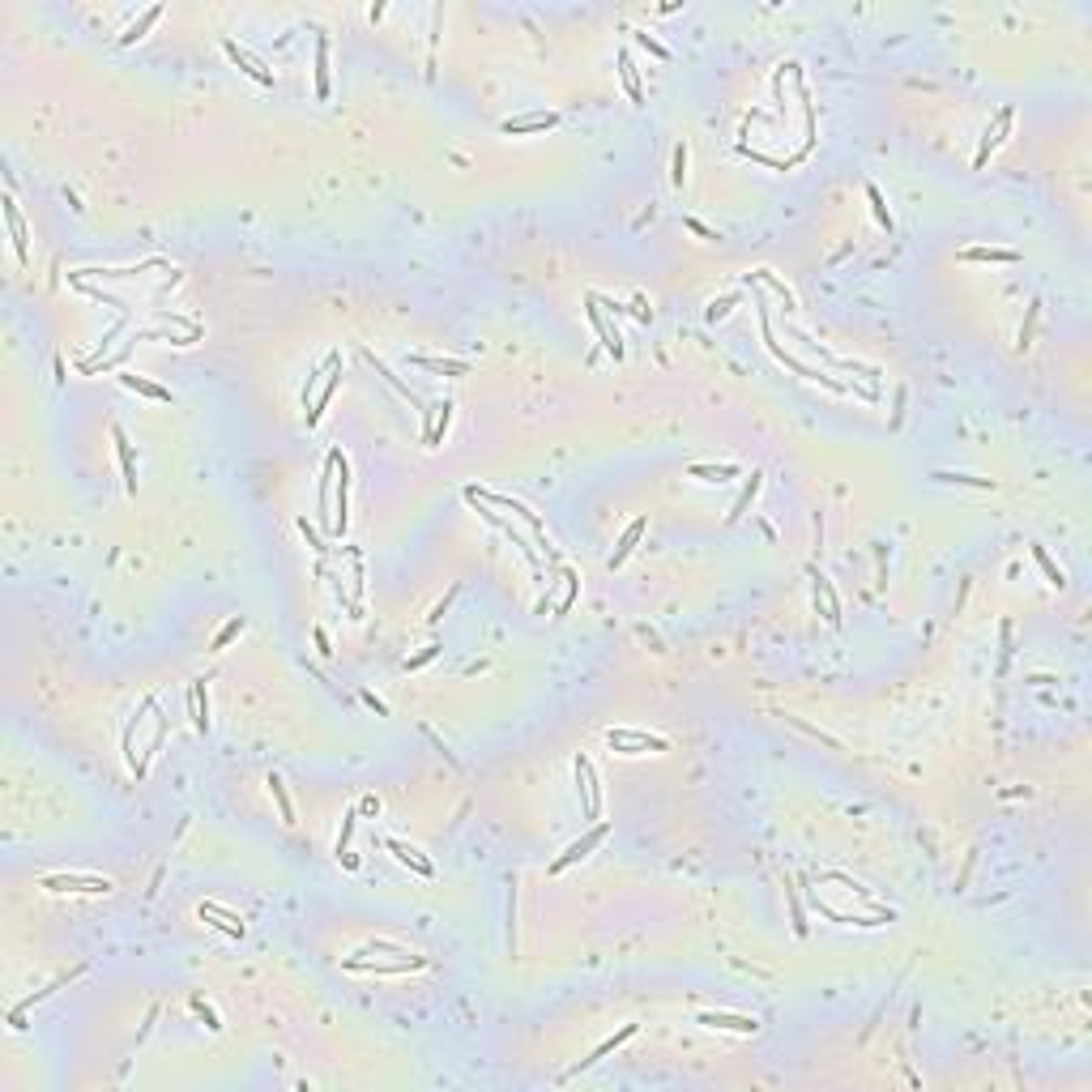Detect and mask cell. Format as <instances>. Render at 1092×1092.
<instances>
[{
	"label": "cell",
	"mask_w": 1092,
	"mask_h": 1092,
	"mask_svg": "<svg viewBox=\"0 0 1092 1092\" xmlns=\"http://www.w3.org/2000/svg\"><path fill=\"white\" fill-rule=\"evenodd\" d=\"M465 500H478V504H491V508H508V512H517V517L529 525V533L538 538V546H542L546 555H551V538H546V529H542L538 512H529L521 500H512V495H495V491H483V487H465Z\"/></svg>",
	"instance_id": "obj_1"
},
{
	"label": "cell",
	"mask_w": 1092,
	"mask_h": 1092,
	"mask_svg": "<svg viewBox=\"0 0 1092 1092\" xmlns=\"http://www.w3.org/2000/svg\"><path fill=\"white\" fill-rule=\"evenodd\" d=\"M606 742L619 751V756H645V751H670V742L661 734H649V730H628V725H614L606 730Z\"/></svg>",
	"instance_id": "obj_2"
},
{
	"label": "cell",
	"mask_w": 1092,
	"mask_h": 1092,
	"mask_svg": "<svg viewBox=\"0 0 1092 1092\" xmlns=\"http://www.w3.org/2000/svg\"><path fill=\"white\" fill-rule=\"evenodd\" d=\"M47 892H82V897H107L115 892V883L107 875H43Z\"/></svg>",
	"instance_id": "obj_3"
},
{
	"label": "cell",
	"mask_w": 1092,
	"mask_h": 1092,
	"mask_svg": "<svg viewBox=\"0 0 1092 1092\" xmlns=\"http://www.w3.org/2000/svg\"><path fill=\"white\" fill-rule=\"evenodd\" d=\"M572 773H576V794H581L585 819H597V815H602V790H597V773H593L589 756H576V760H572Z\"/></svg>",
	"instance_id": "obj_4"
},
{
	"label": "cell",
	"mask_w": 1092,
	"mask_h": 1092,
	"mask_svg": "<svg viewBox=\"0 0 1092 1092\" xmlns=\"http://www.w3.org/2000/svg\"><path fill=\"white\" fill-rule=\"evenodd\" d=\"M764 346L773 351V359H777V363H785V367H790V372H798L802 380H815V384H824V388H832V393H845V388H849V384H841V380H832V376H819V372H815V367H806L802 359L785 355V351L777 346V341H773V329H768V312H764Z\"/></svg>",
	"instance_id": "obj_5"
},
{
	"label": "cell",
	"mask_w": 1092,
	"mask_h": 1092,
	"mask_svg": "<svg viewBox=\"0 0 1092 1092\" xmlns=\"http://www.w3.org/2000/svg\"><path fill=\"white\" fill-rule=\"evenodd\" d=\"M696 1024L717 1029V1033H738V1037H756L760 1033V1020L756 1015H738V1011H700Z\"/></svg>",
	"instance_id": "obj_6"
},
{
	"label": "cell",
	"mask_w": 1092,
	"mask_h": 1092,
	"mask_svg": "<svg viewBox=\"0 0 1092 1092\" xmlns=\"http://www.w3.org/2000/svg\"><path fill=\"white\" fill-rule=\"evenodd\" d=\"M351 529V465L337 457V483H333V533L341 538Z\"/></svg>",
	"instance_id": "obj_7"
},
{
	"label": "cell",
	"mask_w": 1092,
	"mask_h": 1092,
	"mask_svg": "<svg viewBox=\"0 0 1092 1092\" xmlns=\"http://www.w3.org/2000/svg\"><path fill=\"white\" fill-rule=\"evenodd\" d=\"M606 832H610L606 824H593V828H589V832H585L581 841H572V845H568V849H564V854H559V858L551 862V866H546V875H559V870H568L572 862L589 858V854H593V849H597V845L606 841Z\"/></svg>",
	"instance_id": "obj_8"
},
{
	"label": "cell",
	"mask_w": 1092,
	"mask_h": 1092,
	"mask_svg": "<svg viewBox=\"0 0 1092 1092\" xmlns=\"http://www.w3.org/2000/svg\"><path fill=\"white\" fill-rule=\"evenodd\" d=\"M222 51L231 56V64L239 68V73H248L252 82H260V86H273V68L260 60V56H252L248 47H239L235 39H222Z\"/></svg>",
	"instance_id": "obj_9"
},
{
	"label": "cell",
	"mask_w": 1092,
	"mask_h": 1092,
	"mask_svg": "<svg viewBox=\"0 0 1092 1092\" xmlns=\"http://www.w3.org/2000/svg\"><path fill=\"white\" fill-rule=\"evenodd\" d=\"M431 961L427 956H401V961H393V965H372V961H341V969L346 973H372V977H384V973H415V969H427Z\"/></svg>",
	"instance_id": "obj_10"
},
{
	"label": "cell",
	"mask_w": 1092,
	"mask_h": 1092,
	"mask_svg": "<svg viewBox=\"0 0 1092 1092\" xmlns=\"http://www.w3.org/2000/svg\"><path fill=\"white\" fill-rule=\"evenodd\" d=\"M469 504L478 508V517H483V521H487L491 529H500V533H504V538H508L512 546H521V551H525V559H529V568H533V576H542V564H538V546H529V538H525V533H517V529H512V521H504V517L487 512V508L478 504V500H469Z\"/></svg>",
	"instance_id": "obj_11"
},
{
	"label": "cell",
	"mask_w": 1092,
	"mask_h": 1092,
	"mask_svg": "<svg viewBox=\"0 0 1092 1092\" xmlns=\"http://www.w3.org/2000/svg\"><path fill=\"white\" fill-rule=\"evenodd\" d=\"M196 918H201V922H210V926H214V930H222V934H231V939H244V934H248L244 918H239L235 909H227V905H214V901L196 905Z\"/></svg>",
	"instance_id": "obj_12"
},
{
	"label": "cell",
	"mask_w": 1092,
	"mask_h": 1092,
	"mask_svg": "<svg viewBox=\"0 0 1092 1092\" xmlns=\"http://www.w3.org/2000/svg\"><path fill=\"white\" fill-rule=\"evenodd\" d=\"M585 316H589V324H593L597 341L606 346V355H610L614 363H619V359H624V337H619V329H610V324H606V316H602V308H597V299H593V295L585 299Z\"/></svg>",
	"instance_id": "obj_13"
},
{
	"label": "cell",
	"mask_w": 1092,
	"mask_h": 1092,
	"mask_svg": "<svg viewBox=\"0 0 1092 1092\" xmlns=\"http://www.w3.org/2000/svg\"><path fill=\"white\" fill-rule=\"evenodd\" d=\"M188 717L196 725V734H210L214 721H210V678H192L188 688Z\"/></svg>",
	"instance_id": "obj_14"
},
{
	"label": "cell",
	"mask_w": 1092,
	"mask_h": 1092,
	"mask_svg": "<svg viewBox=\"0 0 1092 1092\" xmlns=\"http://www.w3.org/2000/svg\"><path fill=\"white\" fill-rule=\"evenodd\" d=\"M78 977H82V969H73V973H64V977H56V982H51V986H43V990H35V994H26V998H22V1003H18V1007H13V1011H9V1024H13V1029H26V1024H22V1020H26V1011H30V1007H35V1003H43V998H51V994H56V990H64V986H73V982H78Z\"/></svg>",
	"instance_id": "obj_15"
},
{
	"label": "cell",
	"mask_w": 1092,
	"mask_h": 1092,
	"mask_svg": "<svg viewBox=\"0 0 1092 1092\" xmlns=\"http://www.w3.org/2000/svg\"><path fill=\"white\" fill-rule=\"evenodd\" d=\"M555 124H559L555 111H529V115H512V120H504L500 132H504V136H525V132H546V128H555Z\"/></svg>",
	"instance_id": "obj_16"
},
{
	"label": "cell",
	"mask_w": 1092,
	"mask_h": 1092,
	"mask_svg": "<svg viewBox=\"0 0 1092 1092\" xmlns=\"http://www.w3.org/2000/svg\"><path fill=\"white\" fill-rule=\"evenodd\" d=\"M1011 120H1015V107H1003L998 115H994V124L986 128V136H982V150H977V167H986V158H990V150H998L1003 142H1007V132H1011Z\"/></svg>",
	"instance_id": "obj_17"
},
{
	"label": "cell",
	"mask_w": 1092,
	"mask_h": 1092,
	"mask_svg": "<svg viewBox=\"0 0 1092 1092\" xmlns=\"http://www.w3.org/2000/svg\"><path fill=\"white\" fill-rule=\"evenodd\" d=\"M111 440H115V457H120V469H124V491L136 495V457H132V444H128L120 423H111Z\"/></svg>",
	"instance_id": "obj_18"
},
{
	"label": "cell",
	"mask_w": 1092,
	"mask_h": 1092,
	"mask_svg": "<svg viewBox=\"0 0 1092 1092\" xmlns=\"http://www.w3.org/2000/svg\"><path fill=\"white\" fill-rule=\"evenodd\" d=\"M384 845H388V849H393V858H397V862H401V866H410V870H415V875H423V879H431V875H436V866H431V858H423V854H419V849H415V845H405V841H397V837H388V841H384Z\"/></svg>",
	"instance_id": "obj_19"
},
{
	"label": "cell",
	"mask_w": 1092,
	"mask_h": 1092,
	"mask_svg": "<svg viewBox=\"0 0 1092 1092\" xmlns=\"http://www.w3.org/2000/svg\"><path fill=\"white\" fill-rule=\"evenodd\" d=\"M645 529H649V521H645V517H636V521H632V525H628V529H624V538H619V546H614V551H610V559H606V564H610V572H614V568H624V564H628V555H632V551H636V542H640V538H645Z\"/></svg>",
	"instance_id": "obj_20"
},
{
	"label": "cell",
	"mask_w": 1092,
	"mask_h": 1092,
	"mask_svg": "<svg viewBox=\"0 0 1092 1092\" xmlns=\"http://www.w3.org/2000/svg\"><path fill=\"white\" fill-rule=\"evenodd\" d=\"M632 1037H636V1024H624V1029H619V1033H614V1037H606V1041H602V1046H597V1050H593V1054H589V1058H581V1063H576V1067H572V1071H568V1079H572V1075H581V1071H589V1067H593V1063H597V1058H606V1054H614V1050H619V1046H624V1041H632Z\"/></svg>",
	"instance_id": "obj_21"
},
{
	"label": "cell",
	"mask_w": 1092,
	"mask_h": 1092,
	"mask_svg": "<svg viewBox=\"0 0 1092 1092\" xmlns=\"http://www.w3.org/2000/svg\"><path fill=\"white\" fill-rule=\"evenodd\" d=\"M811 581H815V597H824V619H828V628H841V602H837L832 581L819 572V568H811Z\"/></svg>",
	"instance_id": "obj_22"
},
{
	"label": "cell",
	"mask_w": 1092,
	"mask_h": 1092,
	"mask_svg": "<svg viewBox=\"0 0 1092 1092\" xmlns=\"http://www.w3.org/2000/svg\"><path fill=\"white\" fill-rule=\"evenodd\" d=\"M5 222H9V235H13V252H18V260L26 265V256H30V235H26V222H22V214H18L13 196H5Z\"/></svg>",
	"instance_id": "obj_23"
},
{
	"label": "cell",
	"mask_w": 1092,
	"mask_h": 1092,
	"mask_svg": "<svg viewBox=\"0 0 1092 1092\" xmlns=\"http://www.w3.org/2000/svg\"><path fill=\"white\" fill-rule=\"evenodd\" d=\"M760 487H764V474H760V469H751L747 487L738 491V500H734V504H730V512H725V521H730V525H738V521L747 517V508H751V500L760 495Z\"/></svg>",
	"instance_id": "obj_24"
},
{
	"label": "cell",
	"mask_w": 1092,
	"mask_h": 1092,
	"mask_svg": "<svg viewBox=\"0 0 1092 1092\" xmlns=\"http://www.w3.org/2000/svg\"><path fill=\"white\" fill-rule=\"evenodd\" d=\"M337 384H341V359H337V363L329 367V376H324V384H320V393H316V405L308 410V427H316V423H320V415H324V405L333 401Z\"/></svg>",
	"instance_id": "obj_25"
},
{
	"label": "cell",
	"mask_w": 1092,
	"mask_h": 1092,
	"mask_svg": "<svg viewBox=\"0 0 1092 1092\" xmlns=\"http://www.w3.org/2000/svg\"><path fill=\"white\" fill-rule=\"evenodd\" d=\"M688 474L692 478H700V483H730V478H742V469L734 465V461H721V465H704V461H696V465H688Z\"/></svg>",
	"instance_id": "obj_26"
},
{
	"label": "cell",
	"mask_w": 1092,
	"mask_h": 1092,
	"mask_svg": "<svg viewBox=\"0 0 1092 1092\" xmlns=\"http://www.w3.org/2000/svg\"><path fill=\"white\" fill-rule=\"evenodd\" d=\"M619 82H624L628 99H632V103L640 107V103H645V86H640V68H636L632 51H619Z\"/></svg>",
	"instance_id": "obj_27"
},
{
	"label": "cell",
	"mask_w": 1092,
	"mask_h": 1092,
	"mask_svg": "<svg viewBox=\"0 0 1092 1092\" xmlns=\"http://www.w3.org/2000/svg\"><path fill=\"white\" fill-rule=\"evenodd\" d=\"M410 363L423 367V372H436V376H469V363L465 359H431V355H410Z\"/></svg>",
	"instance_id": "obj_28"
},
{
	"label": "cell",
	"mask_w": 1092,
	"mask_h": 1092,
	"mask_svg": "<svg viewBox=\"0 0 1092 1092\" xmlns=\"http://www.w3.org/2000/svg\"><path fill=\"white\" fill-rule=\"evenodd\" d=\"M961 260H969V265H1015L1020 260V252H1011V248H965L961 252Z\"/></svg>",
	"instance_id": "obj_29"
},
{
	"label": "cell",
	"mask_w": 1092,
	"mask_h": 1092,
	"mask_svg": "<svg viewBox=\"0 0 1092 1092\" xmlns=\"http://www.w3.org/2000/svg\"><path fill=\"white\" fill-rule=\"evenodd\" d=\"M120 384L124 388H132V393H142V397H150V401H171V388H163V384H154V380H146V376H132V372H120Z\"/></svg>",
	"instance_id": "obj_30"
},
{
	"label": "cell",
	"mask_w": 1092,
	"mask_h": 1092,
	"mask_svg": "<svg viewBox=\"0 0 1092 1092\" xmlns=\"http://www.w3.org/2000/svg\"><path fill=\"white\" fill-rule=\"evenodd\" d=\"M269 794H273V802H278V815H282V824H295V802H291V794H286V781L278 777V773H269Z\"/></svg>",
	"instance_id": "obj_31"
},
{
	"label": "cell",
	"mask_w": 1092,
	"mask_h": 1092,
	"mask_svg": "<svg viewBox=\"0 0 1092 1092\" xmlns=\"http://www.w3.org/2000/svg\"><path fill=\"white\" fill-rule=\"evenodd\" d=\"M158 18H163V5H150V9L142 13V18H136V22H132V26H128V30L120 35V47H132L136 39H142V35H146V30H150V26L158 22Z\"/></svg>",
	"instance_id": "obj_32"
},
{
	"label": "cell",
	"mask_w": 1092,
	"mask_h": 1092,
	"mask_svg": "<svg viewBox=\"0 0 1092 1092\" xmlns=\"http://www.w3.org/2000/svg\"><path fill=\"white\" fill-rule=\"evenodd\" d=\"M751 282L768 286V291H773V295L785 303V312H794V295H790V286H785V282H777V273H773V269H756V273H751Z\"/></svg>",
	"instance_id": "obj_33"
},
{
	"label": "cell",
	"mask_w": 1092,
	"mask_h": 1092,
	"mask_svg": "<svg viewBox=\"0 0 1092 1092\" xmlns=\"http://www.w3.org/2000/svg\"><path fill=\"white\" fill-rule=\"evenodd\" d=\"M866 201H870V214H875V222H879L887 235H892V227H897V222H892V210H887V201H883V192H879L875 184H866Z\"/></svg>",
	"instance_id": "obj_34"
},
{
	"label": "cell",
	"mask_w": 1092,
	"mask_h": 1092,
	"mask_svg": "<svg viewBox=\"0 0 1092 1092\" xmlns=\"http://www.w3.org/2000/svg\"><path fill=\"white\" fill-rule=\"evenodd\" d=\"M448 427H452V401L444 397V401H436V431H431L427 448H440V444H444V436H448Z\"/></svg>",
	"instance_id": "obj_35"
},
{
	"label": "cell",
	"mask_w": 1092,
	"mask_h": 1092,
	"mask_svg": "<svg viewBox=\"0 0 1092 1092\" xmlns=\"http://www.w3.org/2000/svg\"><path fill=\"white\" fill-rule=\"evenodd\" d=\"M316 99H329V39H316Z\"/></svg>",
	"instance_id": "obj_36"
},
{
	"label": "cell",
	"mask_w": 1092,
	"mask_h": 1092,
	"mask_svg": "<svg viewBox=\"0 0 1092 1092\" xmlns=\"http://www.w3.org/2000/svg\"><path fill=\"white\" fill-rule=\"evenodd\" d=\"M934 483H956V487H982V491H994V478H973V474H951V469H939L930 474Z\"/></svg>",
	"instance_id": "obj_37"
},
{
	"label": "cell",
	"mask_w": 1092,
	"mask_h": 1092,
	"mask_svg": "<svg viewBox=\"0 0 1092 1092\" xmlns=\"http://www.w3.org/2000/svg\"><path fill=\"white\" fill-rule=\"evenodd\" d=\"M244 628H248V619H244V614H235V619H227V624H222V632L210 640V649H214V653L231 649V640H239V636H244Z\"/></svg>",
	"instance_id": "obj_38"
},
{
	"label": "cell",
	"mask_w": 1092,
	"mask_h": 1092,
	"mask_svg": "<svg viewBox=\"0 0 1092 1092\" xmlns=\"http://www.w3.org/2000/svg\"><path fill=\"white\" fill-rule=\"evenodd\" d=\"M337 359H341V355H329V359H324V363H320V367H316V372L308 376V384H303V397H299V401H303V410H312V405H316V393H320V376H329V367H333Z\"/></svg>",
	"instance_id": "obj_39"
},
{
	"label": "cell",
	"mask_w": 1092,
	"mask_h": 1092,
	"mask_svg": "<svg viewBox=\"0 0 1092 1092\" xmlns=\"http://www.w3.org/2000/svg\"><path fill=\"white\" fill-rule=\"evenodd\" d=\"M1033 559H1037V568H1041V572H1046V581H1050V585H1054V589H1063V585H1067V576H1063V568H1058V564H1054V559H1050V551H1046V546H1037V542H1033Z\"/></svg>",
	"instance_id": "obj_40"
},
{
	"label": "cell",
	"mask_w": 1092,
	"mask_h": 1092,
	"mask_svg": "<svg viewBox=\"0 0 1092 1092\" xmlns=\"http://www.w3.org/2000/svg\"><path fill=\"white\" fill-rule=\"evenodd\" d=\"M785 901H790L794 934H798V939H806V909H802V901H798V892H794V879H790V875H785Z\"/></svg>",
	"instance_id": "obj_41"
},
{
	"label": "cell",
	"mask_w": 1092,
	"mask_h": 1092,
	"mask_svg": "<svg viewBox=\"0 0 1092 1092\" xmlns=\"http://www.w3.org/2000/svg\"><path fill=\"white\" fill-rule=\"evenodd\" d=\"M1037 316H1041V299H1033V303H1029V312H1024V324H1020V341H1015V346H1020V355H1024V351L1033 346V329H1037Z\"/></svg>",
	"instance_id": "obj_42"
},
{
	"label": "cell",
	"mask_w": 1092,
	"mask_h": 1092,
	"mask_svg": "<svg viewBox=\"0 0 1092 1092\" xmlns=\"http://www.w3.org/2000/svg\"><path fill=\"white\" fill-rule=\"evenodd\" d=\"M367 363H372V367H376V376H384V380H388V384H393V388H397V393H401V397L410 401V405H423V401H419L415 393H410V384H401V376H393V372H388V367H384V363H380L376 355H367Z\"/></svg>",
	"instance_id": "obj_43"
},
{
	"label": "cell",
	"mask_w": 1092,
	"mask_h": 1092,
	"mask_svg": "<svg viewBox=\"0 0 1092 1092\" xmlns=\"http://www.w3.org/2000/svg\"><path fill=\"white\" fill-rule=\"evenodd\" d=\"M576 593H581V576H576L572 568H564V597H559L555 614H568V610H572V602H576Z\"/></svg>",
	"instance_id": "obj_44"
},
{
	"label": "cell",
	"mask_w": 1092,
	"mask_h": 1092,
	"mask_svg": "<svg viewBox=\"0 0 1092 1092\" xmlns=\"http://www.w3.org/2000/svg\"><path fill=\"white\" fill-rule=\"evenodd\" d=\"M738 299H742V291H730V295H725V299H713V303H709V312H704V316H709V320H713V324H717V320H725V316H730V312H734V303H738Z\"/></svg>",
	"instance_id": "obj_45"
},
{
	"label": "cell",
	"mask_w": 1092,
	"mask_h": 1092,
	"mask_svg": "<svg viewBox=\"0 0 1092 1092\" xmlns=\"http://www.w3.org/2000/svg\"><path fill=\"white\" fill-rule=\"evenodd\" d=\"M670 179H674V188L688 184V142L674 146V171H670Z\"/></svg>",
	"instance_id": "obj_46"
},
{
	"label": "cell",
	"mask_w": 1092,
	"mask_h": 1092,
	"mask_svg": "<svg viewBox=\"0 0 1092 1092\" xmlns=\"http://www.w3.org/2000/svg\"><path fill=\"white\" fill-rule=\"evenodd\" d=\"M628 35H636V43H640L649 56H657V60H670V47H666V43H657L653 35H645V30H628Z\"/></svg>",
	"instance_id": "obj_47"
},
{
	"label": "cell",
	"mask_w": 1092,
	"mask_h": 1092,
	"mask_svg": "<svg viewBox=\"0 0 1092 1092\" xmlns=\"http://www.w3.org/2000/svg\"><path fill=\"white\" fill-rule=\"evenodd\" d=\"M188 1007H192V1011L205 1020V1029H210V1033H218V1029H222V1024H218V1015H214L210 1007H205V998H201V994H192V998H188Z\"/></svg>",
	"instance_id": "obj_48"
},
{
	"label": "cell",
	"mask_w": 1092,
	"mask_h": 1092,
	"mask_svg": "<svg viewBox=\"0 0 1092 1092\" xmlns=\"http://www.w3.org/2000/svg\"><path fill=\"white\" fill-rule=\"evenodd\" d=\"M457 593H461V585H452V589L444 593V602H436V606H431V614H427V624H431V628H436V624L444 619V614H448V606H452V597H457Z\"/></svg>",
	"instance_id": "obj_49"
},
{
	"label": "cell",
	"mask_w": 1092,
	"mask_h": 1092,
	"mask_svg": "<svg viewBox=\"0 0 1092 1092\" xmlns=\"http://www.w3.org/2000/svg\"><path fill=\"white\" fill-rule=\"evenodd\" d=\"M440 649H444V645H427V649H419L415 657H405V670H423L431 657H440Z\"/></svg>",
	"instance_id": "obj_50"
},
{
	"label": "cell",
	"mask_w": 1092,
	"mask_h": 1092,
	"mask_svg": "<svg viewBox=\"0 0 1092 1092\" xmlns=\"http://www.w3.org/2000/svg\"><path fill=\"white\" fill-rule=\"evenodd\" d=\"M372 951H384V956H410V951H405L401 943H388V939H376V943H367V947H363L359 956H372Z\"/></svg>",
	"instance_id": "obj_51"
},
{
	"label": "cell",
	"mask_w": 1092,
	"mask_h": 1092,
	"mask_svg": "<svg viewBox=\"0 0 1092 1092\" xmlns=\"http://www.w3.org/2000/svg\"><path fill=\"white\" fill-rule=\"evenodd\" d=\"M299 533H303V538H308V546H312V551H316V555H324V551H329V546H324V542H320V538H316V529H312V521H308V517H299Z\"/></svg>",
	"instance_id": "obj_52"
},
{
	"label": "cell",
	"mask_w": 1092,
	"mask_h": 1092,
	"mask_svg": "<svg viewBox=\"0 0 1092 1092\" xmlns=\"http://www.w3.org/2000/svg\"><path fill=\"white\" fill-rule=\"evenodd\" d=\"M312 640H316V653H320V657H333V649H329V636H324V628H316V632H312Z\"/></svg>",
	"instance_id": "obj_53"
},
{
	"label": "cell",
	"mask_w": 1092,
	"mask_h": 1092,
	"mask_svg": "<svg viewBox=\"0 0 1092 1092\" xmlns=\"http://www.w3.org/2000/svg\"><path fill=\"white\" fill-rule=\"evenodd\" d=\"M359 815H372V819H376V815H380V798H376V794H367V798L359 802Z\"/></svg>",
	"instance_id": "obj_54"
},
{
	"label": "cell",
	"mask_w": 1092,
	"mask_h": 1092,
	"mask_svg": "<svg viewBox=\"0 0 1092 1092\" xmlns=\"http://www.w3.org/2000/svg\"><path fill=\"white\" fill-rule=\"evenodd\" d=\"M688 231H696L700 239H717V231H709V227H704L700 218H688Z\"/></svg>",
	"instance_id": "obj_55"
},
{
	"label": "cell",
	"mask_w": 1092,
	"mask_h": 1092,
	"mask_svg": "<svg viewBox=\"0 0 1092 1092\" xmlns=\"http://www.w3.org/2000/svg\"><path fill=\"white\" fill-rule=\"evenodd\" d=\"M363 704H367V709H376V717H388V709H384V704H380L372 692H363Z\"/></svg>",
	"instance_id": "obj_56"
},
{
	"label": "cell",
	"mask_w": 1092,
	"mask_h": 1092,
	"mask_svg": "<svg viewBox=\"0 0 1092 1092\" xmlns=\"http://www.w3.org/2000/svg\"><path fill=\"white\" fill-rule=\"evenodd\" d=\"M337 858H341V866H346V870H359V858H355L351 849H346V854H337Z\"/></svg>",
	"instance_id": "obj_57"
}]
</instances>
